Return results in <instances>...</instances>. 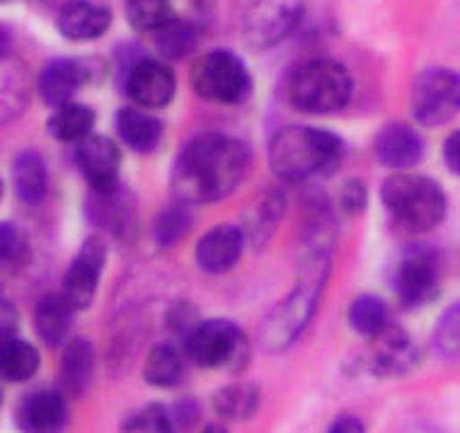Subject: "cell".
<instances>
[{
    "mask_svg": "<svg viewBox=\"0 0 460 433\" xmlns=\"http://www.w3.org/2000/svg\"><path fill=\"white\" fill-rule=\"evenodd\" d=\"M330 252H310L296 278L294 291L288 293L277 307L271 310L260 330V341L270 354H279L301 337L313 320V313L325 291L327 276H330Z\"/></svg>",
    "mask_w": 460,
    "mask_h": 433,
    "instance_id": "obj_3",
    "label": "cell"
},
{
    "mask_svg": "<svg viewBox=\"0 0 460 433\" xmlns=\"http://www.w3.org/2000/svg\"><path fill=\"white\" fill-rule=\"evenodd\" d=\"M337 204L347 216H358L364 211L366 204H368V191H366V184L361 180H349L341 184L340 197H337Z\"/></svg>",
    "mask_w": 460,
    "mask_h": 433,
    "instance_id": "obj_37",
    "label": "cell"
},
{
    "mask_svg": "<svg viewBox=\"0 0 460 433\" xmlns=\"http://www.w3.org/2000/svg\"><path fill=\"white\" fill-rule=\"evenodd\" d=\"M191 223H194V216L190 211V204L184 201H175V204L165 206L163 211L155 216L153 221V240L163 250H170L175 247L182 237L190 235Z\"/></svg>",
    "mask_w": 460,
    "mask_h": 433,
    "instance_id": "obj_31",
    "label": "cell"
},
{
    "mask_svg": "<svg viewBox=\"0 0 460 433\" xmlns=\"http://www.w3.org/2000/svg\"><path fill=\"white\" fill-rule=\"evenodd\" d=\"M111 10L90 0H71L58 10L56 30L68 41H93L110 32Z\"/></svg>",
    "mask_w": 460,
    "mask_h": 433,
    "instance_id": "obj_18",
    "label": "cell"
},
{
    "mask_svg": "<svg viewBox=\"0 0 460 433\" xmlns=\"http://www.w3.org/2000/svg\"><path fill=\"white\" fill-rule=\"evenodd\" d=\"M104 261H107V243H104L102 237L93 235L80 244V250L73 257L71 267L66 269L61 293L75 307V313L93 305L97 286H100V276H102Z\"/></svg>",
    "mask_w": 460,
    "mask_h": 433,
    "instance_id": "obj_11",
    "label": "cell"
},
{
    "mask_svg": "<svg viewBox=\"0 0 460 433\" xmlns=\"http://www.w3.org/2000/svg\"><path fill=\"white\" fill-rule=\"evenodd\" d=\"M177 426L163 404H146L121 421V433H175Z\"/></svg>",
    "mask_w": 460,
    "mask_h": 433,
    "instance_id": "obj_34",
    "label": "cell"
},
{
    "mask_svg": "<svg viewBox=\"0 0 460 433\" xmlns=\"http://www.w3.org/2000/svg\"><path fill=\"white\" fill-rule=\"evenodd\" d=\"M73 158L90 191H110L121 184V150L107 136L93 134L80 141Z\"/></svg>",
    "mask_w": 460,
    "mask_h": 433,
    "instance_id": "obj_13",
    "label": "cell"
},
{
    "mask_svg": "<svg viewBox=\"0 0 460 433\" xmlns=\"http://www.w3.org/2000/svg\"><path fill=\"white\" fill-rule=\"evenodd\" d=\"M347 320H349L351 330L368 339H376L393 324L390 323L388 305L378 296H371V293H361V296L351 300L349 310H347Z\"/></svg>",
    "mask_w": 460,
    "mask_h": 433,
    "instance_id": "obj_28",
    "label": "cell"
},
{
    "mask_svg": "<svg viewBox=\"0 0 460 433\" xmlns=\"http://www.w3.org/2000/svg\"><path fill=\"white\" fill-rule=\"evenodd\" d=\"M15 424L22 433H64L68 424V404L64 393L34 390L20 402Z\"/></svg>",
    "mask_w": 460,
    "mask_h": 433,
    "instance_id": "obj_15",
    "label": "cell"
},
{
    "mask_svg": "<svg viewBox=\"0 0 460 433\" xmlns=\"http://www.w3.org/2000/svg\"><path fill=\"white\" fill-rule=\"evenodd\" d=\"M194 95L211 104H240L252 90V78L238 56L216 49L194 61L190 71Z\"/></svg>",
    "mask_w": 460,
    "mask_h": 433,
    "instance_id": "obj_7",
    "label": "cell"
},
{
    "mask_svg": "<svg viewBox=\"0 0 460 433\" xmlns=\"http://www.w3.org/2000/svg\"><path fill=\"white\" fill-rule=\"evenodd\" d=\"M40 370V351L24 339H5L0 344V376L8 383H24Z\"/></svg>",
    "mask_w": 460,
    "mask_h": 433,
    "instance_id": "obj_27",
    "label": "cell"
},
{
    "mask_svg": "<svg viewBox=\"0 0 460 433\" xmlns=\"http://www.w3.org/2000/svg\"><path fill=\"white\" fill-rule=\"evenodd\" d=\"M93 373H95V349H93V344L83 337L71 339L66 344L61 366H58L64 394L80 397L90 387Z\"/></svg>",
    "mask_w": 460,
    "mask_h": 433,
    "instance_id": "obj_20",
    "label": "cell"
},
{
    "mask_svg": "<svg viewBox=\"0 0 460 433\" xmlns=\"http://www.w3.org/2000/svg\"><path fill=\"white\" fill-rule=\"evenodd\" d=\"M199 40H201V30L190 20H180L172 17L165 27H160L158 32L153 34V41L163 56L167 58H184L197 49Z\"/></svg>",
    "mask_w": 460,
    "mask_h": 433,
    "instance_id": "obj_30",
    "label": "cell"
},
{
    "mask_svg": "<svg viewBox=\"0 0 460 433\" xmlns=\"http://www.w3.org/2000/svg\"><path fill=\"white\" fill-rule=\"evenodd\" d=\"M368 370L381 378H402L410 376L421 361L420 347L402 327L390 324L388 330L373 339L368 351Z\"/></svg>",
    "mask_w": 460,
    "mask_h": 433,
    "instance_id": "obj_14",
    "label": "cell"
},
{
    "mask_svg": "<svg viewBox=\"0 0 460 433\" xmlns=\"http://www.w3.org/2000/svg\"><path fill=\"white\" fill-rule=\"evenodd\" d=\"M27 71L22 68L20 61L3 56V93H0V102H3V121L8 124L10 119H15L22 107L27 104Z\"/></svg>",
    "mask_w": 460,
    "mask_h": 433,
    "instance_id": "obj_32",
    "label": "cell"
},
{
    "mask_svg": "<svg viewBox=\"0 0 460 433\" xmlns=\"http://www.w3.org/2000/svg\"><path fill=\"white\" fill-rule=\"evenodd\" d=\"M3 3H8V0H3Z\"/></svg>",
    "mask_w": 460,
    "mask_h": 433,
    "instance_id": "obj_42",
    "label": "cell"
},
{
    "mask_svg": "<svg viewBox=\"0 0 460 433\" xmlns=\"http://www.w3.org/2000/svg\"><path fill=\"white\" fill-rule=\"evenodd\" d=\"M390 286L395 291L397 300L405 307L429 305L438 296L441 278H438L437 254L427 247L407 250L395 264Z\"/></svg>",
    "mask_w": 460,
    "mask_h": 433,
    "instance_id": "obj_10",
    "label": "cell"
},
{
    "mask_svg": "<svg viewBox=\"0 0 460 433\" xmlns=\"http://www.w3.org/2000/svg\"><path fill=\"white\" fill-rule=\"evenodd\" d=\"M286 211V197L284 191L277 190V187H271L262 194V197H257L254 201L252 211H250V218H247V235L252 240L254 244L267 243L271 235H274V230L281 223Z\"/></svg>",
    "mask_w": 460,
    "mask_h": 433,
    "instance_id": "obj_26",
    "label": "cell"
},
{
    "mask_svg": "<svg viewBox=\"0 0 460 433\" xmlns=\"http://www.w3.org/2000/svg\"><path fill=\"white\" fill-rule=\"evenodd\" d=\"M349 71L332 58H308L291 71L286 83V97L294 110L305 114H332L351 100Z\"/></svg>",
    "mask_w": 460,
    "mask_h": 433,
    "instance_id": "obj_5",
    "label": "cell"
},
{
    "mask_svg": "<svg viewBox=\"0 0 460 433\" xmlns=\"http://www.w3.org/2000/svg\"><path fill=\"white\" fill-rule=\"evenodd\" d=\"M381 201L393 221L407 233H429L438 228L448 211L446 191L437 181L407 172H397L383 181Z\"/></svg>",
    "mask_w": 460,
    "mask_h": 433,
    "instance_id": "obj_4",
    "label": "cell"
},
{
    "mask_svg": "<svg viewBox=\"0 0 460 433\" xmlns=\"http://www.w3.org/2000/svg\"><path fill=\"white\" fill-rule=\"evenodd\" d=\"M85 213L97 228L107 230L111 235L127 237L134 228V199L121 184L110 191H90L88 201H85Z\"/></svg>",
    "mask_w": 460,
    "mask_h": 433,
    "instance_id": "obj_19",
    "label": "cell"
},
{
    "mask_svg": "<svg viewBox=\"0 0 460 433\" xmlns=\"http://www.w3.org/2000/svg\"><path fill=\"white\" fill-rule=\"evenodd\" d=\"M201 433H228V429H226V426H221V424H207Z\"/></svg>",
    "mask_w": 460,
    "mask_h": 433,
    "instance_id": "obj_41",
    "label": "cell"
},
{
    "mask_svg": "<svg viewBox=\"0 0 460 433\" xmlns=\"http://www.w3.org/2000/svg\"><path fill=\"white\" fill-rule=\"evenodd\" d=\"M124 90L141 110H160L172 102L177 93L175 71L158 58H138L128 64Z\"/></svg>",
    "mask_w": 460,
    "mask_h": 433,
    "instance_id": "obj_12",
    "label": "cell"
},
{
    "mask_svg": "<svg viewBox=\"0 0 460 433\" xmlns=\"http://www.w3.org/2000/svg\"><path fill=\"white\" fill-rule=\"evenodd\" d=\"M434 347L446 361L460 363V303L446 310L434 330Z\"/></svg>",
    "mask_w": 460,
    "mask_h": 433,
    "instance_id": "obj_35",
    "label": "cell"
},
{
    "mask_svg": "<svg viewBox=\"0 0 460 433\" xmlns=\"http://www.w3.org/2000/svg\"><path fill=\"white\" fill-rule=\"evenodd\" d=\"M250 150L226 134L194 136L172 167V194L184 204H214L238 190L250 170Z\"/></svg>",
    "mask_w": 460,
    "mask_h": 433,
    "instance_id": "obj_1",
    "label": "cell"
},
{
    "mask_svg": "<svg viewBox=\"0 0 460 433\" xmlns=\"http://www.w3.org/2000/svg\"><path fill=\"white\" fill-rule=\"evenodd\" d=\"M184 354L201 368L226 370L230 376L243 373L250 363V341L238 324L216 317L201 320L184 337Z\"/></svg>",
    "mask_w": 460,
    "mask_h": 433,
    "instance_id": "obj_6",
    "label": "cell"
},
{
    "mask_svg": "<svg viewBox=\"0 0 460 433\" xmlns=\"http://www.w3.org/2000/svg\"><path fill=\"white\" fill-rule=\"evenodd\" d=\"M444 163L453 174L460 177V128L453 131L444 143Z\"/></svg>",
    "mask_w": 460,
    "mask_h": 433,
    "instance_id": "obj_38",
    "label": "cell"
},
{
    "mask_svg": "<svg viewBox=\"0 0 460 433\" xmlns=\"http://www.w3.org/2000/svg\"><path fill=\"white\" fill-rule=\"evenodd\" d=\"M143 378L153 387H172L182 378V354L172 344L153 347L143 363Z\"/></svg>",
    "mask_w": 460,
    "mask_h": 433,
    "instance_id": "obj_29",
    "label": "cell"
},
{
    "mask_svg": "<svg viewBox=\"0 0 460 433\" xmlns=\"http://www.w3.org/2000/svg\"><path fill=\"white\" fill-rule=\"evenodd\" d=\"M95 121V111L90 110L88 104L68 102L54 110V114L47 121V128L56 141L75 143L78 146L80 141H85V138L93 136Z\"/></svg>",
    "mask_w": 460,
    "mask_h": 433,
    "instance_id": "obj_24",
    "label": "cell"
},
{
    "mask_svg": "<svg viewBox=\"0 0 460 433\" xmlns=\"http://www.w3.org/2000/svg\"><path fill=\"white\" fill-rule=\"evenodd\" d=\"M410 111L421 127H444L460 114V73L427 68L412 80Z\"/></svg>",
    "mask_w": 460,
    "mask_h": 433,
    "instance_id": "obj_8",
    "label": "cell"
},
{
    "mask_svg": "<svg viewBox=\"0 0 460 433\" xmlns=\"http://www.w3.org/2000/svg\"><path fill=\"white\" fill-rule=\"evenodd\" d=\"M0 257L3 264L10 269L22 267L30 257V243L20 225L5 221L0 225Z\"/></svg>",
    "mask_w": 460,
    "mask_h": 433,
    "instance_id": "obj_36",
    "label": "cell"
},
{
    "mask_svg": "<svg viewBox=\"0 0 460 433\" xmlns=\"http://www.w3.org/2000/svg\"><path fill=\"white\" fill-rule=\"evenodd\" d=\"M13 190L24 206H37L47 197L49 170L37 150H22L13 163Z\"/></svg>",
    "mask_w": 460,
    "mask_h": 433,
    "instance_id": "obj_23",
    "label": "cell"
},
{
    "mask_svg": "<svg viewBox=\"0 0 460 433\" xmlns=\"http://www.w3.org/2000/svg\"><path fill=\"white\" fill-rule=\"evenodd\" d=\"M75 307L64 298V293H49L34 307V330L47 347L66 344L71 331Z\"/></svg>",
    "mask_w": 460,
    "mask_h": 433,
    "instance_id": "obj_21",
    "label": "cell"
},
{
    "mask_svg": "<svg viewBox=\"0 0 460 433\" xmlns=\"http://www.w3.org/2000/svg\"><path fill=\"white\" fill-rule=\"evenodd\" d=\"M373 153L378 163L395 172H405L424 158V141L417 128L402 121H390L376 134Z\"/></svg>",
    "mask_w": 460,
    "mask_h": 433,
    "instance_id": "obj_16",
    "label": "cell"
},
{
    "mask_svg": "<svg viewBox=\"0 0 460 433\" xmlns=\"http://www.w3.org/2000/svg\"><path fill=\"white\" fill-rule=\"evenodd\" d=\"M107 64L100 58H51L37 78L41 102L58 110L73 100L83 85H95L104 78Z\"/></svg>",
    "mask_w": 460,
    "mask_h": 433,
    "instance_id": "obj_9",
    "label": "cell"
},
{
    "mask_svg": "<svg viewBox=\"0 0 460 433\" xmlns=\"http://www.w3.org/2000/svg\"><path fill=\"white\" fill-rule=\"evenodd\" d=\"M124 13L136 32L146 34H155L175 17L170 0H127Z\"/></svg>",
    "mask_w": 460,
    "mask_h": 433,
    "instance_id": "obj_33",
    "label": "cell"
},
{
    "mask_svg": "<svg viewBox=\"0 0 460 433\" xmlns=\"http://www.w3.org/2000/svg\"><path fill=\"white\" fill-rule=\"evenodd\" d=\"M117 134L127 148L136 153H153L163 141V124L146 110L124 107L117 111Z\"/></svg>",
    "mask_w": 460,
    "mask_h": 433,
    "instance_id": "obj_22",
    "label": "cell"
},
{
    "mask_svg": "<svg viewBox=\"0 0 460 433\" xmlns=\"http://www.w3.org/2000/svg\"><path fill=\"white\" fill-rule=\"evenodd\" d=\"M15 327H17L15 307H13V303H8V300H3V341L15 337Z\"/></svg>",
    "mask_w": 460,
    "mask_h": 433,
    "instance_id": "obj_40",
    "label": "cell"
},
{
    "mask_svg": "<svg viewBox=\"0 0 460 433\" xmlns=\"http://www.w3.org/2000/svg\"><path fill=\"white\" fill-rule=\"evenodd\" d=\"M260 402H262L260 387L245 383V380H238V383L223 385L214 394V410L218 417L228 419V421H247L257 414Z\"/></svg>",
    "mask_w": 460,
    "mask_h": 433,
    "instance_id": "obj_25",
    "label": "cell"
},
{
    "mask_svg": "<svg viewBox=\"0 0 460 433\" xmlns=\"http://www.w3.org/2000/svg\"><path fill=\"white\" fill-rule=\"evenodd\" d=\"M344 160V143L337 134L315 127H284L271 136L270 167L284 181L330 177Z\"/></svg>",
    "mask_w": 460,
    "mask_h": 433,
    "instance_id": "obj_2",
    "label": "cell"
},
{
    "mask_svg": "<svg viewBox=\"0 0 460 433\" xmlns=\"http://www.w3.org/2000/svg\"><path fill=\"white\" fill-rule=\"evenodd\" d=\"M245 250V233L238 225H216L201 235L194 250L197 267L207 274H226L238 264Z\"/></svg>",
    "mask_w": 460,
    "mask_h": 433,
    "instance_id": "obj_17",
    "label": "cell"
},
{
    "mask_svg": "<svg viewBox=\"0 0 460 433\" xmlns=\"http://www.w3.org/2000/svg\"><path fill=\"white\" fill-rule=\"evenodd\" d=\"M327 433H366V426L361 419L357 417H340L337 421H334L332 426H330V431Z\"/></svg>",
    "mask_w": 460,
    "mask_h": 433,
    "instance_id": "obj_39",
    "label": "cell"
}]
</instances>
